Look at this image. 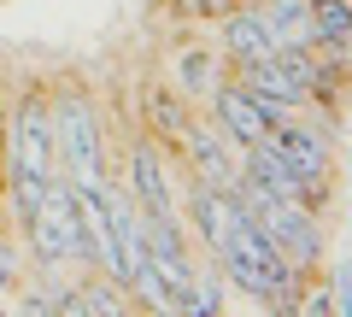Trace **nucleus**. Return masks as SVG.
<instances>
[{
    "mask_svg": "<svg viewBox=\"0 0 352 317\" xmlns=\"http://www.w3.org/2000/svg\"><path fill=\"white\" fill-rule=\"evenodd\" d=\"M200 112H212V124L223 129V135L235 141L241 153H247V147H258V141L270 135V124L282 118L270 100H258V94H252L247 83H235V76H223V83H217L212 94H206V106H200Z\"/></svg>",
    "mask_w": 352,
    "mask_h": 317,
    "instance_id": "5",
    "label": "nucleus"
},
{
    "mask_svg": "<svg viewBox=\"0 0 352 317\" xmlns=\"http://www.w3.org/2000/svg\"><path fill=\"white\" fill-rule=\"evenodd\" d=\"M0 177H41V182L59 177L47 71H24L0 94Z\"/></svg>",
    "mask_w": 352,
    "mask_h": 317,
    "instance_id": "2",
    "label": "nucleus"
},
{
    "mask_svg": "<svg viewBox=\"0 0 352 317\" xmlns=\"http://www.w3.org/2000/svg\"><path fill=\"white\" fill-rule=\"evenodd\" d=\"M47 100H53V153H59V177L76 182L82 194H94L112 165H106V118L100 94L88 89L82 71L47 76Z\"/></svg>",
    "mask_w": 352,
    "mask_h": 317,
    "instance_id": "1",
    "label": "nucleus"
},
{
    "mask_svg": "<svg viewBox=\"0 0 352 317\" xmlns=\"http://www.w3.org/2000/svg\"><path fill=\"white\" fill-rule=\"evenodd\" d=\"M24 247L36 270H88L94 265V241H88V212H82V188L65 177H53L47 200L30 212L24 223Z\"/></svg>",
    "mask_w": 352,
    "mask_h": 317,
    "instance_id": "3",
    "label": "nucleus"
},
{
    "mask_svg": "<svg viewBox=\"0 0 352 317\" xmlns=\"http://www.w3.org/2000/svg\"><path fill=\"white\" fill-rule=\"evenodd\" d=\"M212 41H217V53H223V65H252V59H270V53H276V36H270V18H264L258 0L223 12Z\"/></svg>",
    "mask_w": 352,
    "mask_h": 317,
    "instance_id": "6",
    "label": "nucleus"
},
{
    "mask_svg": "<svg viewBox=\"0 0 352 317\" xmlns=\"http://www.w3.org/2000/svg\"><path fill=\"white\" fill-rule=\"evenodd\" d=\"M164 76H170V83L188 94L194 106H206V94L229 76V65H223V53H217V41L200 36V41H188V47H176V65H170Z\"/></svg>",
    "mask_w": 352,
    "mask_h": 317,
    "instance_id": "7",
    "label": "nucleus"
},
{
    "mask_svg": "<svg viewBox=\"0 0 352 317\" xmlns=\"http://www.w3.org/2000/svg\"><path fill=\"white\" fill-rule=\"evenodd\" d=\"M170 165H176V177H188V182L235 188L241 182V147L212 124V112H194L188 129H182V141L170 147Z\"/></svg>",
    "mask_w": 352,
    "mask_h": 317,
    "instance_id": "4",
    "label": "nucleus"
},
{
    "mask_svg": "<svg viewBox=\"0 0 352 317\" xmlns=\"http://www.w3.org/2000/svg\"><path fill=\"white\" fill-rule=\"evenodd\" d=\"M335 317H352V259H335V282H329Z\"/></svg>",
    "mask_w": 352,
    "mask_h": 317,
    "instance_id": "8",
    "label": "nucleus"
}]
</instances>
